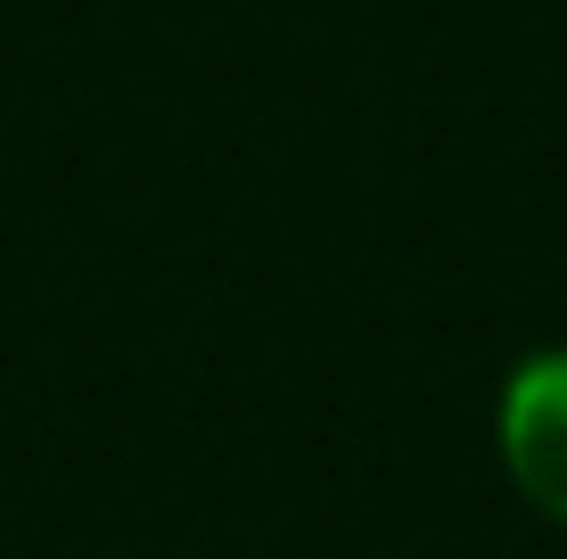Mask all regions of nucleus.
I'll return each instance as SVG.
<instances>
[{"instance_id": "f257e3e1", "label": "nucleus", "mask_w": 567, "mask_h": 559, "mask_svg": "<svg viewBox=\"0 0 567 559\" xmlns=\"http://www.w3.org/2000/svg\"><path fill=\"white\" fill-rule=\"evenodd\" d=\"M502 460L511 486L567 527V354H535L502 387Z\"/></svg>"}]
</instances>
